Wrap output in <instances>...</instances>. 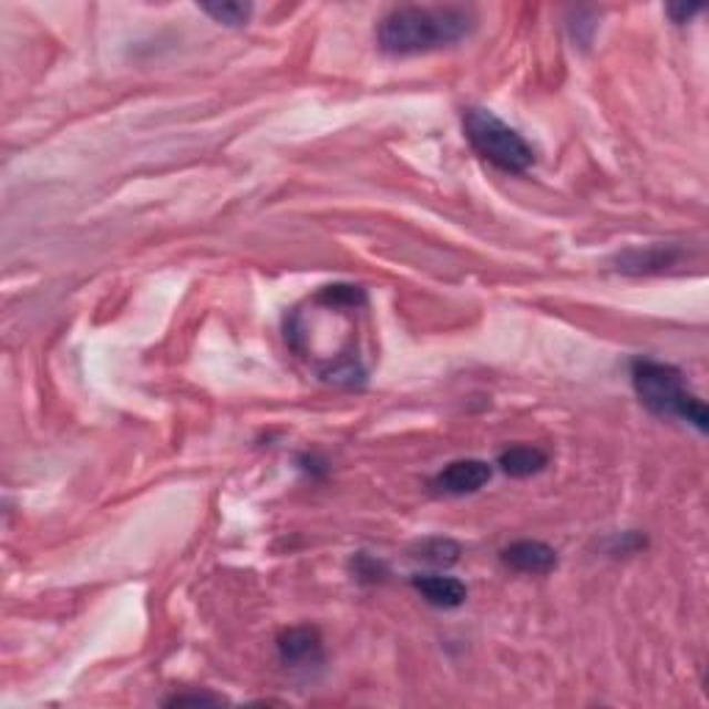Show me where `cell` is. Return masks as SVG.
<instances>
[{"instance_id": "8", "label": "cell", "mask_w": 709, "mask_h": 709, "mask_svg": "<svg viewBox=\"0 0 709 709\" xmlns=\"http://www.w3.org/2000/svg\"><path fill=\"white\" fill-rule=\"evenodd\" d=\"M413 590L424 598L427 604L438 609H454L469 598V587L463 585L454 576H443V574H415L410 579Z\"/></svg>"}, {"instance_id": "3", "label": "cell", "mask_w": 709, "mask_h": 709, "mask_svg": "<svg viewBox=\"0 0 709 709\" xmlns=\"http://www.w3.org/2000/svg\"><path fill=\"white\" fill-rule=\"evenodd\" d=\"M463 131L471 147L493 164L496 169L510 172V175H524L532 164H535V150L532 144L521 136L515 127L499 120L493 111L487 109H471L463 111Z\"/></svg>"}, {"instance_id": "4", "label": "cell", "mask_w": 709, "mask_h": 709, "mask_svg": "<svg viewBox=\"0 0 709 709\" xmlns=\"http://www.w3.org/2000/svg\"><path fill=\"white\" fill-rule=\"evenodd\" d=\"M491 463L476 458H463L443 465V469L432 476V487H435L438 493H446V496H465V493H476L480 487H485L487 482H491Z\"/></svg>"}, {"instance_id": "10", "label": "cell", "mask_w": 709, "mask_h": 709, "mask_svg": "<svg viewBox=\"0 0 709 709\" xmlns=\"http://www.w3.org/2000/svg\"><path fill=\"white\" fill-rule=\"evenodd\" d=\"M415 557L424 559L430 565H454L460 559V543H454L452 537H427L415 548Z\"/></svg>"}, {"instance_id": "7", "label": "cell", "mask_w": 709, "mask_h": 709, "mask_svg": "<svg viewBox=\"0 0 709 709\" xmlns=\"http://www.w3.org/2000/svg\"><path fill=\"white\" fill-rule=\"evenodd\" d=\"M502 563L518 574H548L557 568V552L543 541H515L502 548Z\"/></svg>"}, {"instance_id": "13", "label": "cell", "mask_w": 709, "mask_h": 709, "mask_svg": "<svg viewBox=\"0 0 709 709\" xmlns=\"http://www.w3.org/2000/svg\"><path fill=\"white\" fill-rule=\"evenodd\" d=\"M665 14L670 17V22H674V25H685V22H690L692 17L701 14V6L698 3H670V6H665Z\"/></svg>"}, {"instance_id": "12", "label": "cell", "mask_w": 709, "mask_h": 709, "mask_svg": "<svg viewBox=\"0 0 709 709\" xmlns=\"http://www.w3.org/2000/svg\"><path fill=\"white\" fill-rule=\"evenodd\" d=\"M349 568H352L354 582H360V585H377V582H382L388 576V565L366 552L354 554V557L349 559Z\"/></svg>"}, {"instance_id": "9", "label": "cell", "mask_w": 709, "mask_h": 709, "mask_svg": "<svg viewBox=\"0 0 709 709\" xmlns=\"http://www.w3.org/2000/svg\"><path fill=\"white\" fill-rule=\"evenodd\" d=\"M496 465L507 476H515V480H524V476L541 474V471L546 469L548 454L543 452V449L526 446V443H521V446L504 449V452L499 454Z\"/></svg>"}, {"instance_id": "6", "label": "cell", "mask_w": 709, "mask_h": 709, "mask_svg": "<svg viewBox=\"0 0 709 709\" xmlns=\"http://www.w3.org/2000/svg\"><path fill=\"white\" fill-rule=\"evenodd\" d=\"M685 258V249L676 244H651V247H631L615 258V269L624 275H657L670 269Z\"/></svg>"}, {"instance_id": "14", "label": "cell", "mask_w": 709, "mask_h": 709, "mask_svg": "<svg viewBox=\"0 0 709 709\" xmlns=\"http://www.w3.org/2000/svg\"><path fill=\"white\" fill-rule=\"evenodd\" d=\"M222 698L219 696H208V692H192V696H183V692H177V696L166 698V703L169 707H181V703H219Z\"/></svg>"}, {"instance_id": "5", "label": "cell", "mask_w": 709, "mask_h": 709, "mask_svg": "<svg viewBox=\"0 0 709 709\" xmlns=\"http://www.w3.org/2000/svg\"><path fill=\"white\" fill-rule=\"evenodd\" d=\"M277 654L288 668H316L325 662V646L321 635L314 626H294L277 637Z\"/></svg>"}, {"instance_id": "11", "label": "cell", "mask_w": 709, "mask_h": 709, "mask_svg": "<svg viewBox=\"0 0 709 709\" xmlns=\"http://www.w3.org/2000/svg\"><path fill=\"white\" fill-rule=\"evenodd\" d=\"M199 11L208 14L214 22H219V25L230 28L247 25V20L253 17V6L249 3H203Z\"/></svg>"}, {"instance_id": "1", "label": "cell", "mask_w": 709, "mask_h": 709, "mask_svg": "<svg viewBox=\"0 0 709 709\" xmlns=\"http://www.w3.org/2000/svg\"><path fill=\"white\" fill-rule=\"evenodd\" d=\"M471 6H397L377 22V44L386 55H419L452 48L474 33Z\"/></svg>"}, {"instance_id": "2", "label": "cell", "mask_w": 709, "mask_h": 709, "mask_svg": "<svg viewBox=\"0 0 709 709\" xmlns=\"http://www.w3.org/2000/svg\"><path fill=\"white\" fill-rule=\"evenodd\" d=\"M629 377L637 399L648 413L659 415V419H679L696 427L698 432H707V404L696 393L687 391L685 374L676 366L662 363V360L637 358L631 360Z\"/></svg>"}]
</instances>
